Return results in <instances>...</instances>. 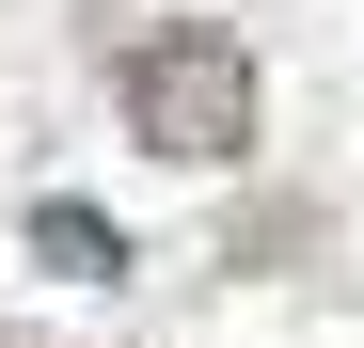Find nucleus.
I'll use <instances>...</instances> for the list:
<instances>
[{
    "instance_id": "3",
    "label": "nucleus",
    "mask_w": 364,
    "mask_h": 348,
    "mask_svg": "<svg viewBox=\"0 0 364 348\" xmlns=\"http://www.w3.org/2000/svg\"><path fill=\"white\" fill-rule=\"evenodd\" d=\"M0 348H48V332H16V317H0Z\"/></svg>"
},
{
    "instance_id": "2",
    "label": "nucleus",
    "mask_w": 364,
    "mask_h": 348,
    "mask_svg": "<svg viewBox=\"0 0 364 348\" xmlns=\"http://www.w3.org/2000/svg\"><path fill=\"white\" fill-rule=\"evenodd\" d=\"M32 254H64V269H95V285H111V269H127V238H111V222H95V206H64V190H48V206H32Z\"/></svg>"
},
{
    "instance_id": "1",
    "label": "nucleus",
    "mask_w": 364,
    "mask_h": 348,
    "mask_svg": "<svg viewBox=\"0 0 364 348\" xmlns=\"http://www.w3.org/2000/svg\"><path fill=\"white\" fill-rule=\"evenodd\" d=\"M127 127L174 158V174H206V158H237L254 143V48L237 32H206V16H159V32H127Z\"/></svg>"
}]
</instances>
